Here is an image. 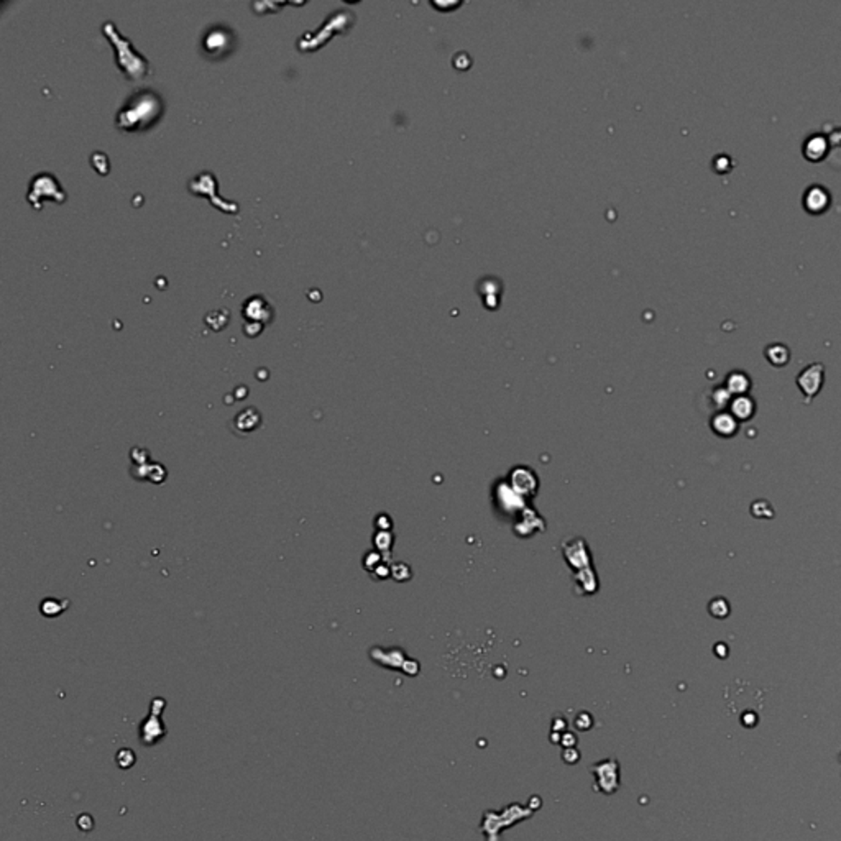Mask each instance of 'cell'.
<instances>
[{"label": "cell", "instance_id": "1", "mask_svg": "<svg viewBox=\"0 0 841 841\" xmlns=\"http://www.w3.org/2000/svg\"><path fill=\"white\" fill-rule=\"evenodd\" d=\"M164 111L162 96L151 89L132 94L115 117V127L124 132H143L158 124Z\"/></svg>", "mask_w": 841, "mask_h": 841}, {"label": "cell", "instance_id": "2", "mask_svg": "<svg viewBox=\"0 0 841 841\" xmlns=\"http://www.w3.org/2000/svg\"><path fill=\"white\" fill-rule=\"evenodd\" d=\"M102 31L113 45V48H115L117 64L127 74V78L134 79V81L143 79L148 74V61L140 53H136L130 41L120 35V31L117 30L112 22L104 23Z\"/></svg>", "mask_w": 841, "mask_h": 841}, {"label": "cell", "instance_id": "3", "mask_svg": "<svg viewBox=\"0 0 841 841\" xmlns=\"http://www.w3.org/2000/svg\"><path fill=\"white\" fill-rule=\"evenodd\" d=\"M43 199H55L58 202H64L66 199V195L61 189L59 183L50 173L38 174V176L33 178L30 191H28V201L31 202L35 209H41V201Z\"/></svg>", "mask_w": 841, "mask_h": 841}, {"label": "cell", "instance_id": "4", "mask_svg": "<svg viewBox=\"0 0 841 841\" xmlns=\"http://www.w3.org/2000/svg\"><path fill=\"white\" fill-rule=\"evenodd\" d=\"M235 45V33L230 28L215 25L207 30L202 40V50L211 58H220L225 53H230Z\"/></svg>", "mask_w": 841, "mask_h": 841}, {"label": "cell", "instance_id": "5", "mask_svg": "<svg viewBox=\"0 0 841 841\" xmlns=\"http://www.w3.org/2000/svg\"><path fill=\"white\" fill-rule=\"evenodd\" d=\"M824 373L825 368L821 363H810L804 370L798 373L797 385L802 393L805 395V403H810V400L819 393L821 385H824Z\"/></svg>", "mask_w": 841, "mask_h": 841}, {"label": "cell", "instance_id": "6", "mask_svg": "<svg viewBox=\"0 0 841 841\" xmlns=\"http://www.w3.org/2000/svg\"><path fill=\"white\" fill-rule=\"evenodd\" d=\"M802 201L809 212H824L830 204V192L820 184H812L805 189Z\"/></svg>", "mask_w": 841, "mask_h": 841}, {"label": "cell", "instance_id": "7", "mask_svg": "<svg viewBox=\"0 0 841 841\" xmlns=\"http://www.w3.org/2000/svg\"><path fill=\"white\" fill-rule=\"evenodd\" d=\"M164 733H167V730H164L162 720L158 716L150 715L141 725V744L153 746L157 741L163 738Z\"/></svg>", "mask_w": 841, "mask_h": 841}, {"label": "cell", "instance_id": "8", "mask_svg": "<svg viewBox=\"0 0 841 841\" xmlns=\"http://www.w3.org/2000/svg\"><path fill=\"white\" fill-rule=\"evenodd\" d=\"M826 150H828V140H826L824 135H810L809 139L804 141V153L812 162L824 158Z\"/></svg>", "mask_w": 841, "mask_h": 841}, {"label": "cell", "instance_id": "9", "mask_svg": "<svg viewBox=\"0 0 841 841\" xmlns=\"http://www.w3.org/2000/svg\"><path fill=\"white\" fill-rule=\"evenodd\" d=\"M751 386V380L748 378V375L743 372H733L730 373L728 380H726V390L730 391L731 395H744L748 388Z\"/></svg>", "mask_w": 841, "mask_h": 841}, {"label": "cell", "instance_id": "10", "mask_svg": "<svg viewBox=\"0 0 841 841\" xmlns=\"http://www.w3.org/2000/svg\"><path fill=\"white\" fill-rule=\"evenodd\" d=\"M713 429H715L716 434H720V436H733L736 432V429H738V424H736L735 416L721 413L718 414L715 419H713Z\"/></svg>", "mask_w": 841, "mask_h": 841}, {"label": "cell", "instance_id": "11", "mask_svg": "<svg viewBox=\"0 0 841 841\" xmlns=\"http://www.w3.org/2000/svg\"><path fill=\"white\" fill-rule=\"evenodd\" d=\"M731 411H733L735 419L744 420V419L751 418V414L754 413L753 400H751L749 396H746V395L738 396V398H736L733 401V403H731Z\"/></svg>", "mask_w": 841, "mask_h": 841}, {"label": "cell", "instance_id": "12", "mask_svg": "<svg viewBox=\"0 0 841 841\" xmlns=\"http://www.w3.org/2000/svg\"><path fill=\"white\" fill-rule=\"evenodd\" d=\"M766 357H768V360L772 363V365L782 367L789 362L791 353H789V348L786 346H782V344H771V346H768V348H766Z\"/></svg>", "mask_w": 841, "mask_h": 841}, {"label": "cell", "instance_id": "13", "mask_svg": "<svg viewBox=\"0 0 841 841\" xmlns=\"http://www.w3.org/2000/svg\"><path fill=\"white\" fill-rule=\"evenodd\" d=\"M46 602H48L51 605V607L50 608L48 607H41V613H43L45 616H58V615H61V613H63V609H64L63 608V603H59L58 600L46 598Z\"/></svg>", "mask_w": 841, "mask_h": 841}]
</instances>
